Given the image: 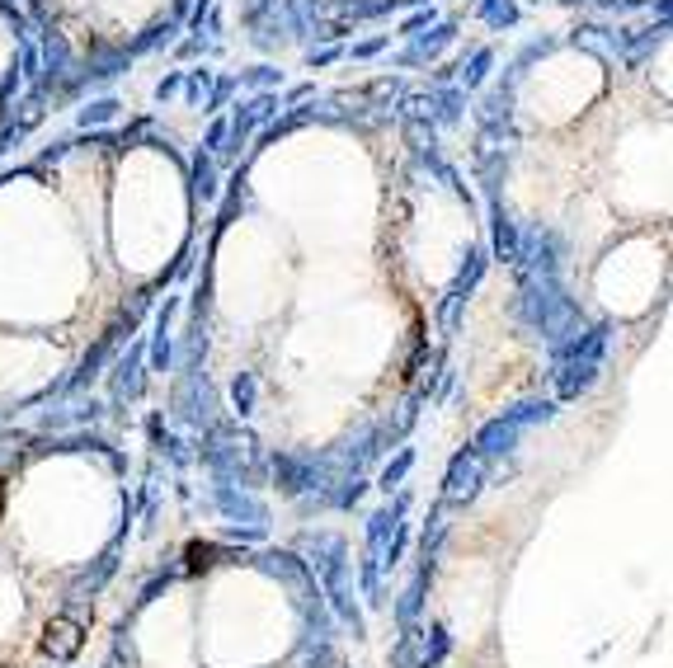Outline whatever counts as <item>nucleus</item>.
Here are the masks:
<instances>
[{"mask_svg":"<svg viewBox=\"0 0 673 668\" xmlns=\"http://www.w3.org/2000/svg\"><path fill=\"white\" fill-rule=\"evenodd\" d=\"M419 5L429 0H236V20L250 33V43L269 53H311V47L396 24Z\"/></svg>","mask_w":673,"mask_h":668,"instance_id":"obj_5","label":"nucleus"},{"mask_svg":"<svg viewBox=\"0 0 673 668\" xmlns=\"http://www.w3.org/2000/svg\"><path fill=\"white\" fill-rule=\"evenodd\" d=\"M20 10L38 66L28 113H47L146 61L179 33L193 0H20Z\"/></svg>","mask_w":673,"mask_h":668,"instance_id":"obj_4","label":"nucleus"},{"mask_svg":"<svg viewBox=\"0 0 673 668\" xmlns=\"http://www.w3.org/2000/svg\"><path fill=\"white\" fill-rule=\"evenodd\" d=\"M34 38H28L20 0H0V146L14 137V127L34 99Z\"/></svg>","mask_w":673,"mask_h":668,"instance_id":"obj_6","label":"nucleus"},{"mask_svg":"<svg viewBox=\"0 0 673 668\" xmlns=\"http://www.w3.org/2000/svg\"><path fill=\"white\" fill-rule=\"evenodd\" d=\"M160 118L71 132L0 170V428L47 424L146 325L199 245Z\"/></svg>","mask_w":673,"mask_h":668,"instance_id":"obj_2","label":"nucleus"},{"mask_svg":"<svg viewBox=\"0 0 673 668\" xmlns=\"http://www.w3.org/2000/svg\"><path fill=\"white\" fill-rule=\"evenodd\" d=\"M133 452L76 424L0 428V668H71L137 546Z\"/></svg>","mask_w":673,"mask_h":668,"instance_id":"obj_3","label":"nucleus"},{"mask_svg":"<svg viewBox=\"0 0 673 668\" xmlns=\"http://www.w3.org/2000/svg\"><path fill=\"white\" fill-rule=\"evenodd\" d=\"M273 132L255 183L302 236L297 264H269L236 240L193 245L189 269L207 278L283 282L278 288H199L193 306L269 302L278 315L226 339L189 348L207 395L193 424L222 420L226 452L255 466L250 490L353 494L372 461L396 447L448 354V330L475 269V208L462 170L424 142L391 99H325V212L316 198L306 123Z\"/></svg>","mask_w":673,"mask_h":668,"instance_id":"obj_1","label":"nucleus"},{"mask_svg":"<svg viewBox=\"0 0 673 668\" xmlns=\"http://www.w3.org/2000/svg\"><path fill=\"white\" fill-rule=\"evenodd\" d=\"M547 10H565V14H588V20H631V14H650L654 5L664 10V0H532Z\"/></svg>","mask_w":673,"mask_h":668,"instance_id":"obj_7","label":"nucleus"}]
</instances>
